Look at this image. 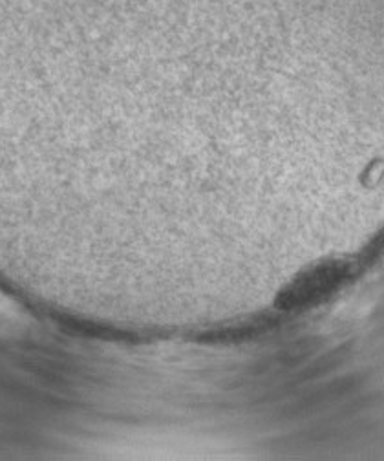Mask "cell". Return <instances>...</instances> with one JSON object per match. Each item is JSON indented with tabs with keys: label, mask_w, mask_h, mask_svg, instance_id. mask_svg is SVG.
Masks as SVG:
<instances>
[{
	"label": "cell",
	"mask_w": 384,
	"mask_h": 461,
	"mask_svg": "<svg viewBox=\"0 0 384 461\" xmlns=\"http://www.w3.org/2000/svg\"><path fill=\"white\" fill-rule=\"evenodd\" d=\"M341 276H343V271L335 264L317 266L315 269H311L293 284V287L288 294L290 303L291 304L309 303V301H315L317 297H322Z\"/></svg>",
	"instance_id": "obj_1"
}]
</instances>
